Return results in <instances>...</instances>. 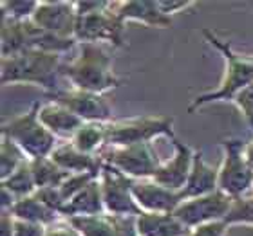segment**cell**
<instances>
[{
  "instance_id": "cell-34",
  "label": "cell",
  "mask_w": 253,
  "mask_h": 236,
  "mask_svg": "<svg viewBox=\"0 0 253 236\" xmlns=\"http://www.w3.org/2000/svg\"><path fill=\"white\" fill-rule=\"evenodd\" d=\"M45 236H84V235H82L67 218H62L60 222H56V224L47 227Z\"/></svg>"
},
{
  "instance_id": "cell-36",
  "label": "cell",
  "mask_w": 253,
  "mask_h": 236,
  "mask_svg": "<svg viewBox=\"0 0 253 236\" xmlns=\"http://www.w3.org/2000/svg\"><path fill=\"white\" fill-rule=\"evenodd\" d=\"M244 155H246V161L250 163V166L253 168V139L246 142V146H244Z\"/></svg>"
},
{
  "instance_id": "cell-24",
  "label": "cell",
  "mask_w": 253,
  "mask_h": 236,
  "mask_svg": "<svg viewBox=\"0 0 253 236\" xmlns=\"http://www.w3.org/2000/svg\"><path fill=\"white\" fill-rule=\"evenodd\" d=\"M29 164H31L33 177H35V182H37L38 189L60 188V186L65 182V178L71 175V173H67V171H63L51 157L31 159Z\"/></svg>"
},
{
  "instance_id": "cell-14",
  "label": "cell",
  "mask_w": 253,
  "mask_h": 236,
  "mask_svg": "<svg viewBox=\"0 0 253 236\" xmlns=\"http://www.w3.org/2000/svg\"><path fill=\"white\" fill-rule=\"evenodd\" d=\"M132 195L141 213H174L175 207L183 202V195L179 191L165 188L154 178L134 180Z\"/></svg>"
},
{
  "instance_id": "cell-10",
  "label": "cell",
  "mask_w": 253,
  "mask_h": 236,
  "mask_svg": "<svg viewBox=\"0 0 253 236\" xmlns=\"http://www.w3.org/2000/svg\"><path fill=\"white\" fill-rule=\"evenodd\" d=\"M233 199L217 189L210 195L195 197V199H185L177 207L174 215L179 218L190 231L203 224L224 220L232 209Z\"/></svg>"
},
{
  "instance_id": "cell-18",
  "label": "cell",
  "mask_w": 253,
  "mask_h": 236,
  "mask_svg": "<svg viewBox=\"0 0 253 236\" xmlns=\"http://www.w3.org/2000/svg\"><path fill=\"white\" fill-rule=\"evenodd\" d=\"M38 116H40L42 125L56 139H67V141H71L74 134L78 132L80 126L84 125V121L80 119L76 114H73L67 106L60 105L56 101L42 103Z\"/></svg>"
},
{
  "instance_id": "cell-20",
  "label": "cell",
  "mask_w": 253,
  "mask_h": 236,
  "mask_svg": "<svg viewBox=\"0 0 253 236\" xmlns=\"http://www.w3.org/2000/svg\"><path fill=\"white\" fill-rule=\"evenodd\" d=\"M137 236H188L190 229L174 213H141L136 216Z\"/></svg>"
},
{
  "instance_id": "cell-28",
  "label": "cell",
  "mask_w": 253,
  "mask_h": 236,
  "mask_svg": "<svg viewBox=\"0 0 253 236\" xmlns=\"http://www.w3.org/2000/svg\"><path fill=\"white\" fill-rule=\"evenodd\" d=\"M37 7H38V2H35V0H4L0 4L2 18L15 20V22L31 20Z\"/></svg>"
},
{
  "instance_id": "cell-25",
  "label": "cell",
  "mask_w": 253,
  "mask_h": 236,
  "mask_svg": "<svg viewBox=\"0 0 253 236\" xmlns=\"http://www.w3.org/2000/svg\"><path fill=\"white\" fill-rule=\"evenodd\" d=\"M0 188L7 189L11 195H15L16 200L24 199V197H31V195L37 193L38 188H37V182H35V177H33V169L29 161L22 164L15 173L2 178L0 180Z\"/></svg>"
},
{
  "instance_id": "cell-1",
  "label": "cell",
  "mask_w": 253,
  "mask_h": 236,
  "mask_svg": "<svg viewBox=\"0 0 253 236\" xmlns=\"http://www.w3.org/2000/svg\"><path fill=\"white\" fill-rule=\"evenodd\" d=\"M80 53L69 63H63L60 76L67 79L71 87L94 94H105L120 89L125 78L114 70V58L98 43H78Z\"/></svg>"
},
{
  "instance_id": "cell-15",
  "label": "cell",
  "mask_w": 253,
  "mask_h": 236,
  "mask_svg": "<svg viewBox=\"0 0 253 236\" xmlns=\"http://www.w3.org/2000/svg\"><path fill=\"white\" fill-rule=\"evenodd\" d=\"M84 236H137L136 216H76L67 218Z\"/></svg>"
},
{
  "instance_id": "cell-33",
  "label": "cell",
  "mask_w": 253,
  "mask_h": 236,
  "mask_svg": "<svg viewBox=\"0 0 253 236\" xmlns=\"http://www.w3.org/2000/svg\"><path fill=\"white\" fill-rule=\"evenodd\" d=\"M158 2L165 15H169L170 18H172V15L183 13V11L190 9V7L195 5V2H190V0H158Z\"/></svg>"
},
{
  "instance_id": "cell-29",
  "label": "cell",
  "mask_w": 253,
  "mask_h": 236,
  "mask_svg": "<svg viewBox=\"0 0 253 236\" xmlns=\"http://www.w3.org/2000/svg\"><path fill=\"white\" fill-rule=\"evenodd\" d=\"M100 177L98 173H73L65 178V182L60 186V193L63 195L65 202L74 199L80 191H84L90 182H94L96 178Z\"/></svg>"
},
{
  "instance_id": "cell-2",
  "label": "cell",
  "mask_w": 253,
  "mask_h": 236,
  "mask_svg": "<svg viewBox=\"0 0 253 236\" xmlns=\"http://www.w3.org/2000/svg\"><path fill=\"white\" fill-rule=\"evenodd\" d=\"M203 36L206 38V42L210 43L211 47H215L221 53L222 60H224V74H222L221 83L217 85L215 89L206 90L192 100V103L186 108L190 114L197 112L206 105H211V103H221V101L232 103L239 92H243L246 87L253 83V54H243L235 51L230 45V42L219 38L210 29H205Z\"/></svg>"
},
{
  "instance_id": "cell-26",
  "label": "cell",
  "mask_w": 253,
  "mask_h": 236,
  "mask_svg": "<svg viewBox=\"0 0 253 236\" xmlns=\"http://www.w3.org/2000/svg\"><path fill=\"white\" fill-rule=\"evenodd\" d=\"M27 161L29 159L26 157V153L22 152L15 142L2 137V142H0V180L9 177L11 173H15L16 169Z\"/></svg>"
},
{
  "instance_id": "cell-3",
  "label": "cell",
  "mask_w": 253,
  "mask_h": 236,
  "mask_svg": "<svg viewBox=\"0 0 253 236\" xmlns=\"http://www.w3.org/2000/svg\"><path fill=\"white\" fill-rule=\"evenodd\" d=\"M62 54L45 51H24L15 56L2 58L0 62V81L7 85H35L43 89V94L54 92L58 87L62 70Z\"/></svg>"
},
{
  "instance_id": "cell-31",
  "label": "cell",
  "mask_w": 253,
  "mask_h": 236,
  "mask_svg": "<svg viewBox=\"0 0 253 236\" xmlns=\"http://www.w3.org/2000/svg\"><path fill=\"white\" fill-rule=\"evenodd\" d=\"M228 224L224 220L221 222H210V224H203V226L192 229L190 236H228Z\"/></svg>"
},
{
  "instance_id": "cell-32",
  "label": "cell",
  "mask_w": 253,
  "mask_h": 236,
  "mask_svg": "<svg viewBox=\"0 0 253 236\" xmlns=\"http://www.w3.org/2000/svg\"><path fill=\"white\" fill-rule=\"evenodd\" d=\"M45 233H47L45 226L15 218V236H45Z\"/></svg>"
},
{
  "instance_id": "cell-16",
  "label": "cell",
  "mask_w": 253,
  "mask_h": 236,
  "mask_svg": "<svg viewBox=\"0 0 253 236\" xmlns=\"http://www.w3.org/2000/svg\"><path fill=\"white\" fill-rule=\"evenodd\" d=\"M114 9L125 24L136 22L141 26L158 27V29H167L172 26V18L165 15L158 0H125V2H116Z\"/></svg>"
},
{
  "instance_id": "cell-22",
  "label": "cell",
  "mask_w": 253,
  "mask_h": 236,
  "mask_svg": "<svg viewBox=\"0 0 253 236\" xmlns=\"http://www.w3.org/2000/svg\"><path fill=\"white\" fill-rule=\"evenodd\" d=\"M9 213L15 216L16 220L33 222V224H40V226L45 227L53 226V224H56V222H60L63 218L60 213L53 211L45 202L38 199L37 193L31 195V197L18 199L15 202V205L11 207Z\"/></svg>"
},
{
  "instance_id": "cell-7",
  "label": "cell",
  "mask_w": 253,
  "mask_h": 236,
  "mask_svg": "<svg viewBox=\"0 0 253 236\" xmlns=\"http://www.w3.org/2000/svg\"><path fill=\"white\" fill-rule=\"evenodd\" d=\"M243 142L237 137L222 139V161L219 164V189L232 199L246 197L253 189V168L246 161Z\"/></svg>"
},
{
  "instance_id": "cell-23",
  "label": "cell",
  "mask_w": 253,
  "mask_h": 236,
  "mask_svg": "<svg viewBox=\"0 0 253 236\" xmlns=\"http://www.w3.org/2000/svg\"><path fill=\"white\" fill-rule=\"evenodd\" d=\"M69 142L87 155L101 157L103 150L109 148V123H84Z\"/></svg>"
},
{
  "instance_id": "cell-5",
  "label": "cell",
  "mask_w": 253,
  "mask_h": 236,
  "mask_svg": "<svg viewBox=\"0 0 253 236\" xmlns=\"http://www.w3.org/2000/svg\"><path fill=\"white\" fill-rule=\"evenodd\" d=\"M38 112H40V103L37 101L26 112L5 119L0 128L2 137L15 142L29 161L49 157L54 152V148L58 146V139L42 125Z\"/></svg>"
},
{
  "instance_id": "cell-21",
  "label": "cell",
  "mask_w": 253,
  "mask_h": 236,
  "mask_svg": "<svg viewBox=\"0 0 253 236\" xmlns=\"http://www.w3.org/2000/svg\"><path fill=\"white\" fill-rule=\"evenodd\" d=\"M105 213L103 195H101L100 177L90 182L84 191H80L74 199H71L63 209V218H76V216H96Z\"/></svg>"
},
{
  "instance_id": "cell-4",
  "label": "cell",
  "mask_w": 253,
  "mask_h": 236,
  "mask_svg": "<svg viewBox=\"0 0 253 236\" xmlns=\"http://www.w3.org/2000/svg\"><path fill=\"white\" fill-rule=\"evenodd\" d=\"M116 2H76L78 24L74 38L78 43H109L122 49L125 42V22L114 9Z\"/></svg>"
},
{
  "instance_id": "cell-13",
  "label": "cell",
  "mask_w": 253,
  "mask_h": 236,
  "mask_svg": "<svg viewBox=\"0 0 253 236\" xmlns=\"http://www.w3.org/2000/svg\"><path fill=\"white\" fill-rule=\"evenodd\" d=\"M172 144H174V155L169 161L161 163V166L158 168L152 178L165 188L181 193L185 189L186 180H188L190 171H192L195 150L186 142L179 141V139H174Z\"/></svg>"
},
{
  "instance_id": "cell-9",
  "label": "cell",
  "mask_w": 253,
  "mask_h": 236,
  "mask_svg": "<svg viewBox=\"0 0 253 236\" xmlns=\"http://www.w3.org/2000/svg\"><path fill=\"white\" fill-rule=\"evenodd\" d=\"M132 184L134 180L112 168L111 164L103 163L100 173V186L103 195L105 213L114 216H139L141 209L136 204V199L132 195Z\"/></svg>"
},
{
  "instance_id": "cell-30",
  "label": "cell",
  "mask_w": 253,
  "mask_h": 236,
  "mask_svg": "<svg viewBox=\"0 0 253 236\" xmlns=\"http://www.w3.org/2000/svg\"><path fill=\"white\" fill-rule=\"evenodd\" d=\"M232 103L237 106V110L243 114L248 126L253 130V83L250 87H246L243 92H239Z\"/></svg>"
},
{
  "instance_id": "cell-11",
  "label": "cell",
  "mask_w": 253,
  "mask_h": 236,
  "mask_svg": "<svg viewBox=\"0 0 253 236\" xmlns=\"http://www.w3.org/2000/svg\"><path fill=\"white\" fill-rule=\"evenodd\" d=\"M45 98L49 101H56L60 105L67 106L84 123H94V121L111 123L112 121V108L105 100V96L101 94L69 87V89H56L54 92H47Z\"/></svg>"
},
{
  "instance_id": "cell-35",
  "label": "cell",
  "mask_w": 253,
  "mask_h": 236,
  "mask_svg": "<svg viewBox=\"0 0 253 236\" xmlns=\"http://www.w3.org/2000/svg\"><path fill=\"white\" fill-rule=\"evenodd\" d=\"M0 236H15V216L9 211H2L0 218Z\"/></svg>"
},
{
  "instance_id": "cell-6",
  "label": "cell",
  "mask_w": 253,
  "mask_h": 236,
  "mask_svg": "<svg viewBox=\"0 0 253 236\" xmlns=\"http://www.w3.org/2000/svg\"><path fill=\"white\" fill-rule=\"evenodd\" d=\"M159 137H167L170 141L177 139L174 130V117L137 116L126 119H112L109 123V148L152 142Z\"/></svg>"
},
{
  "instance_id": "cell-27",
  "label": "cell",
  "mask_w": 253,
  "mask_h": 236,
  "mask_svg": "<svg viewBox=\"0 0 253 236\" xmlns=\"http://www.w3.org/2000/svg\"><path fill=\"white\" fill-rule=\"evenodd\" d=\"M228 227L233 226H250L253 227V195H246L241 199H233L232 209L224 218Z\"/></svg>"
},
{
  "instance_id": "cell-8",
  "label": "cell",
  "mask_w": 253,
  "mask_h": 236,
  "mask_svg": "<svg viewBox=\"0 0 253 236\" xmlns=\"http://www.w3.org/2000/svg\"><path fill=\"white\" fill-rule=\"evenodd\" d=\"M103 163L122 171L132 180L152 178L161 166V157L158 155L152 142H139L130 146H111L103 152Z\"/></svg>"
},
{
  "instance_id": "cell-12",
  "label": "cell",
  "mask_w": 253,
  "mask_h": 236,
  "mask_svg": "<svg viewBox=\"0 0 253 236\" xmlns=\"http://www.w3.org/2000/svg\"><path fill=\"white\" fill-rule=\"evenodd\" d=\"M40 29L51 33L54 36L76 40V24H78V11L76 2L54 0V2H38V7L31 18Z\"/></svg>"
},
{
  "instance_id": "cell-37",
  "label": "cell",
  "mask_w": 253,
  "mask_h": 236,
  "mask_svg": "<svg viewBox=\"0 0 253 236\" xmlns=\"http://www.w3.org/2000/svg\"><path fill=\"white\" fill-rule=\"evenodd\" d=\"M188 236H190V235H188Z\"/></svg>"
},
{
  "instance_id": "cell-19",
  "label": "cell",
  "mask_w": 253,
  "mask_h": 236,
  "mask_svg": "<svg viewBox=\"0 0 253 236\" xmlns=\"http://www.w3.org/2000/svg\"><path fill=\"white\" fill-rule=\"evenodd\" d=\"M60 168L67 173H101L103 168V157L96 155H87L80 152L78 148L73 146V142H58L54 152L49 155Z\"/></svg>"
},
{
  "instance_id": "cell-17",
  "label": "cell",
  "mask_w": 253,
  "mask_h": 236,
  "mask_svg": "<svg viewBox=\"0 0 253 236\" xmlns=\"http://www.w3.org/2000/svg\"><path fill=\"white\" fill-rule=\"evenodd\" d=\"M217 189H219V166L206 163L203 152L195 150L192 171H190V177L186 180L185 189L181 191L183 200L203 197V195H210L213 191H217Z\"/></svg>"
}]
</instances>
